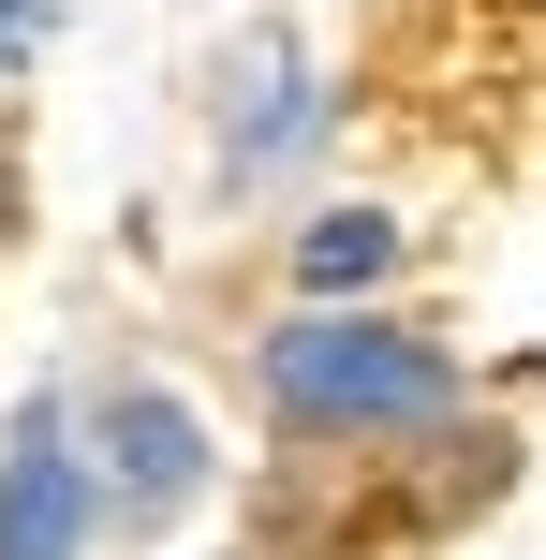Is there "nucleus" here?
I'll use <instances>...</instances> for the list:
<instances>
[{"label":"nucleus","mask_w":546,"mask_h":560,"mask_svg":"<svg viewBox=\"0 0 546 560\" xmlns=\"http://www.w3.org/2000/svg\"><path fill=\"white\" fill-rule=\"evenodd\" d=\"M252 384L266 413L295 428V443H414V428L458 413V354H443L429 325H399V310H295V325L252 339Z\"/></svg>","instance_id":"1"},{"label":"nucleus","mask_w":546,"mask_h":560,"mask_svg":"<svg viewBox=\"0 0 546 560\" xmlns=\"http://www.w3.org/2000/svg\"><path fill=\"white\" fill-rule=\"evenodd\" d=\"M74 443H89V487H104L118 532H163V516H193V502H207V472H222V457H207V413H193L177 384H148V369L89 398Z\"/></svg>","instance_id":"2"},{"label":"nucleus","mask_w":546,"mask_h":560,"mask_svg":"<svg viewBox=\"0 0 546 560\" xmlns=\"http://www.w3.org/2000/svg\"><path fill=\"white\" fill-rule=\"evenodd\" d=\"M311 133H325V74H311V45H295L281 15H252L222 59H207V148H222V177L252 192V177L311 163Z\"/></svg>","instance_id":"3"},{"label":"nucleus","mask_w":546,"mask_h":560,"mask_svg":"<svg viewBox=\"0 0 546 560\" xmlns=\"http://www.w3.org/2000/svg\"><path fill=\"white\" fill-rule=\"evenodd\" d=\"M89 546H104V487H89L74 398L30 384L0 428V560H89Z\"/></svg>","instance_id":"4"},{"label":"nucleus","mask_w":546,"mask_h":560,"mask_svg":"<svg viewBox=\"0 0 546 560\" xmlns=\"http://www.w3.org/2000/svg\"><path fill=\"white\" fill-rule=\"evenodd\" d=\"M399 252L414 236L384 222V207H325V222H295V295H370V280H399Z\"/></svg>","instance_id":"5"},{"label":"nucleus","mask_w":546,"mask_h":560,"mask_svg":"<svg viewBox=\"0 0 546 560\" xmlns=\"http://www.w3.org/2000/svg\"><path fill=\"white\" fill-rule=\"evenodd\" d=\"M30 15H45V0H0V45H15V30H30Z\"/></svg>","instance_id":"6"}]
</instances>
